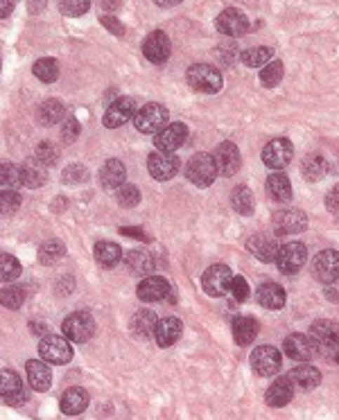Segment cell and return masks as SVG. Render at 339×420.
I'll list each match as a JSON object with an SVG mask.
<instances>
[{
  "label": "cell",
  "instance_id": "cell-1",
  "mask_svg": "<svg viewBox=\"0 0 339 420\" xmlns=\"http://www.w3.org/2000/svg\"><path fill=\"white\" fill-rule=\"evenodd\" d=\"M186 81L192 90L204 95H215L220 93L224 86V77L218 68H213L211 64H192L186 70Z\"/></svg>",
  "mask_w": 339,
  "mask_h": 420
},
{
  "label": "cell",
  "instance_id": "cell-10",
  "mask_svg": "<svg viewBox=\"0 0 339 420\" xmlns=\"http://www.w3.org/2000/svg\"><path fill=\"white\" fill-rule=\"evenodd\" d=\"M136 100L133 97H118L113 100L109 109L105 111V118H102V122H105L107 129H118L122 125H127L129 120H133V116H136Z\"/></svg>",
  "mask_w": 339,
  "mask_h": 420
},
{
  "label": "cell",
  "instance_id": "cell-17",
  "mask_svg": "<svg viewBox=\"0 0 339 420\" xmlns=\"http://www.w3.org/2000/svg\"><path fill=\"white\" fill-rule=\"evenodd\" d=\"M312 271H314V278L324 285L339 280V253L333 249L321 251L312 262Z\"/></svg>",
  "mask_w": 339,
  "mask_h": 420
},
{
  "label": "cell",
  "instance_id": "cell-9",
  "mask_svg": "<svg viewBox=\"0 0 339 420\" xmlns=\"http://www.w3.org/2000/svg\"><path fill=\"white\" fill-rule=\"evenodd\" d=\"M294 158V145L287 138H274L262 149V163L272 170H283Z\"/></svg>",
  "mask_w": 339,
  "mask_h": 420
},
{
  "label": "cell",
  "instance_id": "cell-41",
  "mask_svg": "<svg viewBox=\"0 0 339 420\" xmlns=\"http://www.w3.org/2000/svg\"><path fill=\"white\" fill-rule=\"evenodd\" d=\"M32 73L39 81H44V84H53V81L59 79V64L55 59H39L36 64L32 66Z\"/></svg>",
  "mask_w": 339,
  "mask_h": 420
},
{
  "label": "cell",
  "instance_id": "cell-50",
  "mask_svg": "<svg viewBox=\"0 0 339 420\" xmlns=\"http://www.w3.org/2000/svg\"><path fill=\"white\" fill-rule=\"evenodd\" d=\"M61 179H64V183H81L88 179V170L81 163H70L61 174Z\"/></svg>",
  "mask_w": 339,
  "mask_h": 420
},
{
  "label": "cell",
  "instance_id": "cell-44",
  "mask_svg": "<svg viewBox=\"0 0 339 420\" xmlns=\"http://www.w3.org/2000/svg\"><path fill=\"white\" fill-rule=\"evenodd\" d=\"M283 61H270L267 66H262L260 70V84L267 88H276L283 81Z\"/></svg>",
  "mask_w": 339,
  "mask_h": 420
},
{
  "label": "cell",
  "instance_id": "cell-4",
  "mask_svg": "<svg viewBox=\"0 0 339 420\" xmlns=\"http://www.w3.org/2000/svg\"><path fill=\"white\" fill-rule=\"evenodd\" d=\"M73 341L68 337H59V334H44L39 344V355L41 360H46L55 366H64L73 360Z\"/></svg>",
  "mask_w": 339,
  "mask_h": 420
},
{
  "label": "cell",
  "instance_id": "cell-8",
  "mask_svg": "<svg viewBox=\"0 0 339 420\" xmlns=\"http://www.w3.org/2000/svg\"><path fill=\"white\" fill-rule=\"evenodd\" d=\"M231 280H233V273L226 264H213V267H208L206 271H204L201 287L208 296L220 299V296H224L231 290Z\"/></svg>",
  "mask_w": 339,
  "mask_h": 420
},
{
  "label": "cell",
  "instance_id": "cell-3",
  "mask_svg": "<svg viewBox=\"0 0 339 420\" xmlns=\"http://www.w3.org/2000/svg\"><path fill=\"white\" fill-rule=\"evenodd\" d=\"M61 330H64V337H68L73 344H86L95 334V319L91 312L77 310L61 321Z\"/></svg>",
  "mask_w": 339,
  "mask_h": 420
},
{
  "label": "cell",
  "instance_id": "cell-31",
  "mask_svg": "<svg viewBox=\"0 0 339 420\" xmlns=\"http://www.w3.org/2000/svg\"><path fill=\"white\" fill-rule=\"evenodd\" d=\"M265 190H267V194H270V197L276 203H287V201L292 199V183L281 172H276V174H272L270 179H267Z\"/></svg>",
  "mask_w": 339,
  "mask_h": 420
},
{
  "label": "cell",
  "instance_id": "cell-16",
  "mask_svg": "<svg viewBox=\"0 0 339 420\" xmlns=\"http://www.w3.org/2000/svg\"><path fill=\"white\" fill-rule=\"evenodd\" d=\"M283 353H285V357H290L294 362H310L317 355V346L312 341V337L294 332L283 341Z\"/></svg>",
  "mask_w": 339,
  "mask_h": 420
},
{
  "label": "cell",
  "instance_id": "cell-27",
  "mask_svg": "<svg viewBox=\"0 0 339 420\" xmlns=\"http://www.w3.org/2000/svg\"><path fill=\"white\" fill-rule=\"evenodd\" d=\"M86 407H88V393L81 386H73V388H68V391L61 393V400H59L61 414L77 416V414L84 412Z\"/></svg>",
  "mask_w": 339,
  "mask_h": 420
},
{
  "label": "cell",
  "instance_id": "cell-7",
  "mask_svg": "<svg viewBox=\"0 0 339 420\" xmlns=\"http://www.w3.org/2000/svg\"><path fill=\"white\" fill-rule=\"evenodd\" d=\"M147 170L152 174V179L157 181H170L179 174L181 170V161L179 156H174L172 151H154L147 158Z\"/></svg>",
  "mask_w": 339,
  "mask_h": 420
},
{
  "label": "cell",
  "instance_id": "cell-49",
  "mask_svg": "<svg viewBox=\"0 0 339 420\" xmlns=\"http://www.w3.org/2000/svg\"><path fill=\"white\" fill-rule=\"evenodd\" d=\"M88 9H91V0H59V12L70 18L84 16Z\"/></svg>",
  "mask_w": 339,
  "mask_h": 420
},
{
  "label": "cell",
  "instance_id": "cell-53",
  "mask_svg": "<svg viewBox=\"0 0 339 420\" xmlns=\"http://www.w3.org/2000/svg\"><path fill=\"white\" fill-rule=\"evenodd\" d=\"M317 355H321L324 360L331 362V364H339V341L317 346Z\"/></svg>",
  "mask_w": 339,
  "mask_h": 420
},
{
  "label": "cell",
  "instance_id": "cell-5",
  "mask_svg": "<svg viewBox=\"0 0 339 420\" xmlns=\"http://www.w3.org/2000/svg\"><path fill=\"white\" fill-rule=\"evenodd\" d=\"M168 109L163 104H157V102H149L142 109L136 111L133 116V127H136L140 134H159V131L168 125Z\"/></svg>",
  "mask_w": 339,
  "mask_h": 420
},
{
  "label": "cell",
  "instance_id": "cell-52",
  "mask_svg": "<svg viewBox=\"0 0 339 420\" xmlns=\"http://www.w3.org/2000/svg\"><path fill=\"white\" fill-rule=\"evenodd\" d=\"M79 131H81L79 122H77L75 118H68V120L64 122V129H61V140H64L66 145H70V142H75V140H77Z\"/></svg>",
  "mask_w": 339,
  "mask_h": 420
},
{
  "label": "cell",
  "instance_id": "cell-13",
  "mask_svg": "<svg viewBox=\"0 0 339 420\" xmlns=\"http://www.w3.org/2000/svg\"><path fill=\"white\" fill-rule=\"evenodd\" d=\"M281 353L274 346H260L251 353V366L260 377H272L281 371Z\"/></svg>",
  "mask_w": 339,
  "mask_h": 420
},
{
  "label": "cell",
  "instance_id": "cell-32",
  "mask_svg": "<svg viewBox=\"0 0 339 420\" xmlns=\"http://www.w3.org/2000/svg\"><path fill=\"white\" fill-rule=\"evenodd\" d=\"M310 337H312L314 346L339 341V323H337V321H331V319H319V321H314L312 327H310Z\"/></svg>",
  "mask_w": 339,
  "mask_h": 420
},
{
  "label": "cell",
  "instance_id": "cell-37",
  "mask_svg": "<svg viewBox=\"0 0 339 420\" xmlns=\"http://www.w3.org/2000/svg\"><path fill=\"white\" fill-rule=\"evenodd\" d=\"M272 57H274V50L267 46H255V48L242 50L240 53V61L246 68H262L270 64Z\"/></svg>",
  "mask_w": 339,
  "mask_h": 420
},
{
  "label": "cell",
  "instance_id": "cell-12",
  "mask_svg": "<svg viewBox=\"0 0 339 420\" xmlns=\"http://www.w3.org/2000/svg\"><path fill=\"white\" fill-rule=\"evenodd\" d=\"M215 27H218L224 36H244L249 32L251 25H249V18H246L244 12H240L238 7H229L218 16Z\"/></svg>",
  "mask_w": 339,
  "mask_h": 420
},
{
  "label": "cell",
  "instance_id": "cell-47",
  "mask_svg": "<svg viewBox=\"0 0 339 420\" xmlns=\"http://www.w3.org/2000/svg\"><path fill=\"white\" fill-rule=\"evenodd\" d=\"M0 186L3 188H16L20 183V168L9 161H0Z\"/></svg>",
  "mask_w": 339,
  "mask_h": 420
},
{
  "label": "cell",
  "instance_id": "cell-55",
  "mask_svg": "<svg viewBox=\"0 0 339 420\" xmlns=\"http://www.w3.org/2000/svg\"><path fill=\"white\" fill-rule=\"evenodd\" d=\"M326 208L331 212H339V183L331 188V192L326 194Z\"/></svg>",
  "mask_w": 339,
  "mask_h": 420
},
{
  "label": "cell",
  "instance_id": "cell-28",
  "mask_svg": "<svg viewBox=\"0 0 339 420\" xmlns=\"http://www.w3.org/2000/svg\"><path fill=\"white\" fill-rule=\"evenodd\" d=\"M294 398V384L287 380V377H281V380H276L270 388H267L265 393V400L270 407H285L290 405V400Z\"/></svg>",
  "mask_w": 339,
  "mask_h": 420
},
{
  "label": "cell",
  "instance_id": "cell-11",
  "mask_svg": "<svg viewBox=\"0 0 339 420\" xmlns=\"http://www.w3.org/2000/svg\"><path fill=\"white\" fill-rule=\"evenodd\" d=\"M213 158H215V165H218V172L222 174V177H235L240 170V149L235 147V142H220L218 147H215L213 151Z\"/></svg>",
  "mask_w": 339,
  "mask_h": 420
},
{
  "label": "cell",
  "instance_id": "cell-61",
  "mask_svg": "<svg viewBox=\"0 0 339 420\" xmlns=\"http://www.w3.org/2000/svg\"><path fill=\"white\" fill-rule=\"evenodd\" d=\"M29 330H32L34 334H46L44 323H29Z\"/></svg>",
  "mask_w": 339,
  "mask_h": 420
},
{
  "label": "cell",
  "instance_id": "cell-60",
  "mask_svg": "<svg viewBox=\"0 0 339 420\" xmlns=\"http://www.w3.org/2000/svg\"><path fill=\"white\" fill-rule=\"evenodd\" d=\"M46 5V0H29V12H41Z\"/></svg>",
  "mask_w": 339,
  "mask_h": 420
},
{
  "label": "cell",
  "instance_id": "cell-51",
  "mask_svg": "<svg viewBox=\"0 0 339 420\" xmlns=\"http://www.w3.org/2000/svg\"><path fill=\"white\" fill-rule=\"evenodd\" d=\"M231 296L235 299V303H244L249 301V285L242 278V276H233L231 280Z\"/></svg>",
  "mask_w": 339,
  "mask_h": 420
},
{
  "label": "cell",
  "instance_id": "cell-15",
  "mask_svg": "<svg viewBox=\"0 0 339 420\" xmlns=\"http://www.w3.org/2000/svg\"><path fill=\"white\" fill-rule=\"evenodd\" d=\"M272 226H274L276 235H296L307 229V217H305V212L294 210V208L279 210L274 215Z\"/></svg>",
  "mask_w": 339,
  "mask_h": 420
},
{
  "label": "cell",
  "instance_id": "cell-36",
  "mask_svg": "<svg viewBox=\"0 0 339 420\" xmlns=\"http://www.w3.org/2000/svg\"><path fill=\"white\" fill-rule=\"evenodd\" d=\"M125 264H127L129 273L147 276L149 271H154V264L157 262H154L152 253H147V251H129L127 258H125Z\"/></svg>",
  "mask_w": 339,
  "mask_h": 420
},
{
  "label": "cell",
  "instance_id": "cell-42",
  "mask_svg": "<svg viewBox=\"0 0 339 420\" xmlns=\"http://www.w3.org/2000/svg\"><path fill=\"white\" fill-rule=\"evenodd\" d=\"M303 177L307 179V181H319V179H324L326 177V172H328V163H326V158L324 156H319V154H312V156H307L305 158V163H303Z\"/></svg>",
  "mask_w": 339,
  "mask_h": 420
},
{
  "label": "cell",
  "instance_id": "cell-22",
  "mask_svg": "<svg viewBox=\"0 0 339 420\" xmlns=\"http://www.w3.org/2000/svg\"><path fill=\"white\" fill-rule=\"evenodd\" d=\"M183 334V323L177 316H166L157 323V330H154V339L161 348H170L172 344H177Z\"/></svg>",
  "mask_w": 339,
  "mask_h": 420
},
{
  "label": "cell",
  "instance_id": "cell-45",
  "mask_svg": "<svg viewBox=\"0 0 339 420\" xmlns=\"http://www.w3.org/2000/svg\"><path fill=\"white\" fill-rule=\"evenodd\" d=\"M23 267H20V262L14 258V255L9 253H0V283H12L16 280Z\"/></svg>",
  "mask_w": 339,
  "mask_h": 420
},
{
  "label": "cell",
  "instance_id": "cell-19",
  "mask_svg": "<svg viewBox=\"0 0 339 420\" xmlns=\"http://www.w3.org/2000/svg\"><path fill=\"white\" fill-rule=\"evenodd\" d=\"M0 395L5 398L7 405H23L25 402V388H23V380L20 375L12 368H3L0 371Z\"/></svg>",
  "mask_w": 339,
  "mask_h": 420
},
{
  "label": "cell",
  "instance_id": "cell-25",
  "mask_svg": "<svg viewBox=\"0 0 339 420\" xmlns=\"http://www.w3.org/2000/svg\"><path fill=\"white\" fill-rule=\"evenodd\" d=\"M127 181V168L122 165V161L118 158H109L100 170V183L102 188L107 190H118L122 183Z\"/></svg>",
  "mask_w": 339,
  "mask_h": 420
},
{
  "label": "cell",
  "instance_id": "cell-21",
  "mask_svg": "<svg viewBox=\"0 0 339 420\" xmlns=\"http://www.w3.org/2000/svg\"><path fill=\"white\" fill-rule=\"evenodd\" d=\"M287 380L294 384V388L312 391V388L321 384V373H319V368H314L312 364H299L287 373Z\"/></svg>",
  "mask_w": 339,
  "mask_h": 420
},
{
  "label": "cell",
  "instance_id": "cell-26",
  "mask_svg": "<svg viewBox=\"0 0 339 420\" xmlns=\"http://www.w3.org/2000/svg\"><path fill=\"white\" fill-rule=\"evenodd\" d=\"M27 368V382L34 391H48L53 386V373H50V366L46 364V360H29L25 364Z\"/></svg>",
  "mask_w": 339,
  "mask_h": 420
},
{
  "label": "cell",
  "instance_id": "cell-39",
  "mask_svg": "<svg viewBox=\"0 0 339 420\" xmlns=\"http://www.w3.org/2000/svg\"><path fill=\"white\" fill-rule=\"evenodd\" d=\"M64 253H66L64 242L48 240V242L41 244V249H39V262L46 264V267H50V264H55V262H59L61 258H64Z\"/></svg>",
  "mask_w": 339,
  "mask_h": 420
},
{
  "label": "cell",
  "instance_id": "cell-56",
  "mask_svg": "<svg viewBox=\"0 0 339 420\" xmlns=\"http://www.w3.org/2000/svg\"><path fill=\"white\" fill-rule=\"evenodd\" d=\"M14 7H16V0H0V18H7L14 12Z\"/></svg>",
  "mask_w": 339,
  "mask_h": 420
},
{
  "label": "cell",
  "instance_id": "cell-33",
  "mask_svg": "<svg viewBox=\"0 0 339 420\" xmlns=\"http://www.w3.org/2000/svg\"><path fill=\"white\" fill-rule=\"evenodd\" d=\"M93 253H95L98 264H100V267H105V269L116 267V264H120V260H122V249L118 247L116 242H98Z\"/></svg>",
  "mask_w": 339,
  "mask_h": 420
},
{
  "label": "cell",
  "instance_id": "cell-43",
  "mask_svg": "<svg viewBox=\"0 0 339 420\" xmlns=\"http://www.w3.org/2000/svg\"><path fill=\"white\" fill-rule=\"evenodd\" d=\"M34 158L41 163V165H46V168H55L57 163H59V158H61V151H59V147L53 145V142H50V140H44V142H39V145H36Z\"/></svg>",
  "mask_w": 339,
  "mask_h": 420
},
{
  "label": "cell",
  "instance_id": "cell-58",
  "mask_svg": "<svg viewBox=\"0 0 339 420\" xmlns=\"http://www.w3.org/2000/svg\"><path fill=\"white\" fill-rule=\"evenodd\" d=\"M181 3L183 0H154V5H159V7H177Z\"/></svg>",
  "mask_w": 339,
  "mask_h": 420
},
{
  "label": "cell",
  "instance_id": "cell-20",
  "mask_svg": "<svg viewBox=\"0 0 339 420\" xmlns=\"http://www.w3.org/2000/svg\"><path fill=\"white\" fill-rule=\"evenodd\" d=\"M170 294H172L170 283L163 276H147L136 290V296L142 303H159L163 299H168Z\"/></svg>",
  "mask_w": 339,
  "mask_h": 420
},
{
  "label": "cell",
  "instance_id": "cell-23",
  "mask_svg": "<svg viewBox=\"0 0 339 420\" xmlns=\"http://www.w3.org/2000/svg\"><path fill=\"white\" fill-rule=\"evenodd\" d=\"M246 249L249 253H253L255 260L260 262H276V255H279V244H276L274 238H267V235H251L249 240H246Z\"/></svg>",
  "mask_w": 339,
  "mask_h": 420
},
{
  "label": "cell",
  "instance_id": "cell-30",
  "mask_svg": "<svg viewBox=\"0 0 339 420\" xmlns=\"http://www.w3.org/2000/svg\"><path fill=\"white\" fill-rule=\"evenodd\" d=\"M48 181V174H46V165L34 161H27L25 165H20V183L29 190H36V188H44Z\"/></svg>",
  "mask_w": 339,
  "mask_h": 420
},
{
  "label": "cell",
  "instance_id": "cell-2",
  "mask_svg": "<svg viewBox=\"0 0 339 420\" xmlns=\"http://www.w3.org/2000/svg\"><path fill=\"white\" fill-rule=\"evenodd\" d=\"M218 165H215V158L206 151L192 154L188 165H186V179L197 188H208L213 186L215 177H218Z\"/></svg>",
  "mask_w": 339,
  "mask_h": 420
},
{
  "label": "cell",
  "instance_id": "cell-57",
  "mask_svg": "<svg viewBox=\"0 0 339 420\" xmlns=\"http://www.w3.org/2000/svg\"><path fill=\"white\" fill-rule=\"evenodd\" d=\"M120 233L122 235H129V238H136V240H145V242H149V238L142 231H138V229H120Z\"/></svg>",
  "mask_w": 339,
  "mask_h": 420
},
{
  "label": "cell",
  "instance_id": "cell-6",
  "mask_svg": "<svg viewBox=\"0 0 339 420\" xmlns=\"http://www.w3.org/2000/svg\"><path fill=\"white\" fill-rule=\"evenodd\" d=\"M307 260V249L303 242H290L285 247L279 249V255H276V267H279L281 273L285 276H294L303 269V264Z\"/></svg>",
  "mask_w": 339,
  "mask_h": 420
},
{
  "label": "cell",
  "instance_id": "cell-46",
  "mask_svg": "<svg viewBox=\"0 0 339 420\" xmlns=\"http://www.w3.org/2000/svg\"><path fill=\"white\" fill-rule=\"evenodd\" d=\"M116 201L122 208H136L140 203V190L133 183H122L116 192Z\"/></svg>",
  "mask_w": 339,
  "mask_h": 420
},
{
  "label": "cell",
  "instance_id": "cell-14",
  "mask_svg": "<svg viewBox=\"0 0 339 420\" xmlns=\"http://www.w3.org/2000/svg\"><path fill=\"white\" fill-rule=\"evenodd\" d=\"M188 140V127L183 122H172V125H166L159 134H154V145H157L159 151H177L179 147H183V142Z\"/></svg>",
  "mask_w": 339,
  "mask_h": 420
},
{
  "label": "cell",
  "instance_id": "cell-24",
  "mask_svg": "<svg viewBox=\"0 0 339 420\" xmlns=\"http://www.w3.org/2000/svg\"><path fill=\"white\" fill-rule=\"evenodd\" d=\"M255 299H258V303L262 307H267V310L272 312H279L285 307V301H287V294L285 290L279 285V283H265L258 287V294H255Z\"/></svg>",
  "mask_w": 339,
  "mask_h": 420
},
{
  "label": "cell",
  "instance_id": "cell-48",
  "mask_svg": "<svg viewBox=\"0 0 339 420\" xmlns=\"http://www.w3.org/2000/svg\"><path fill=\"white\" fill-rule=\"evenodd\" d=\"M20 201L23 197L12 188V190H3L0 192V217H7V215H14L20 208Z\"/></svg>",
  "mask_w": 339,
  "mask_h": 420
},
{
  "label": "cell",
  "instance_id": "cell-40",
  "mask_svg": "<svg viewBox=\"0 0 339 420\" xmlns=\"http://www.w3.org/2000/svg\"><path fill=\"white\" fill-rule=\"evenodd\" d=\"M231 206H233L235 212H240V215H251L253 208H255L251 190L246 188V186H238V188H235L231 192Z\"/></svg>",
  "mask_w": 339,
  "mask_h": 420
},
{
  "label": "cell",
  "instance_id": "cell-35",
  "mask_svg": "<svg viewBox=\"0 0 339 420\" xmlns=\"http://www.w3.org/2000/svg\"><path fill=\"white\" fill-rule=\"evenodd\" d=\"M157 323H159V316L152 310H140L133 314L131 319V332L136 337H142V339H147V337H152L154 330H157Z\"/></svg>",
  "mask_w": 339,
  "mask_h": 420
},
{
  "label": "cell",
  "instance_id": "cell-59",
  "mask_svg": "<svg viewBox=\"0 0 339 420\" xmlns=\"http://www.w3.org/2000/svg\"><path fill=\"white\" fill-rule=\"evenodd\" d=\"M120 7V0H102V9H109V12H113V9Z\"/></svg>",
  "mask_w": 339,
  "mask_h": 420
},
{
  "label": "cell",
  "instance_id": "cell-18",
  "mask_svg": "<svg viewBox=\"0 0 339 420\" xmlns=\"http://www.w3.org/2000/svg\"><path fill=\"white\" fill-rule=\"evenodd\" d=\"M142 55H145V59L152 61V64H166L172 55L170 36L166 32H161V29L152 32L145 39V43H142Z\"/></svg>",
  "mask_w": 339,
  "mask_h": 420
},
{
  "label": "cell",
  "instance_id": "cell-29",
  "mask_svg": "<svg viewBox=\"0 0 339 420\" xmlns=\"http://www.w3.org/2000/svg\"><path fill=\"white\" fill-rule=\"evenodd\" d=\"M260 332V325L253 316H238L233 321V339L238 346H249Z\"/></svg>",
  "mask_w": 339,
  "mask_h": 420
},
{
  "label": "cell",
  "instance_id": "cell-34",
  "mask_svg": "<svg viewBox=\"0 0 339 420\" xmlns=\"http://www.w3.org/2000/svg\"><path fill=\"white\" fill-rule=\"evenodd\" d=\"M64 116H66V107L61 104L59 100H46V102H41V107H39V111H36L39 122H41V125H46V127L57 125V122L64 120Z\"/></svg>",
  "mask_w": 339,
  "mask_h": 420
},
{
  "label": "cell",
  "instance_id": "cell-38",
  "mask_svg": "<svg viewBox=\"0 0 339 420\" xmlns=\"http://www.w3.org/2000/svg\"><path fill=\"white\" fill-rule=\"evenodd\" d=\"M27 299V287L23 285H7L0 290V305L7 310H20Z\"/></svg>",
  "mask_w": 339,
  "mask_h": 420
},
{
  "label": "cell",
  "instance_id": "cell-54",
  "mask_svg": "<svg viewBox=\"0 0 339 420\" xmlns=\"http://www.w3.org/2000/svg\"><path fill=\"white\" fill-rule=\"evenodd\" d=\"M100 23L105 25L113 36H118V39L125 36V25H122L118 18H113V16H102V18H100Z\"/></svg>",
  "mask_w": 339,
  "mask_h": 420
}]
</instances>
